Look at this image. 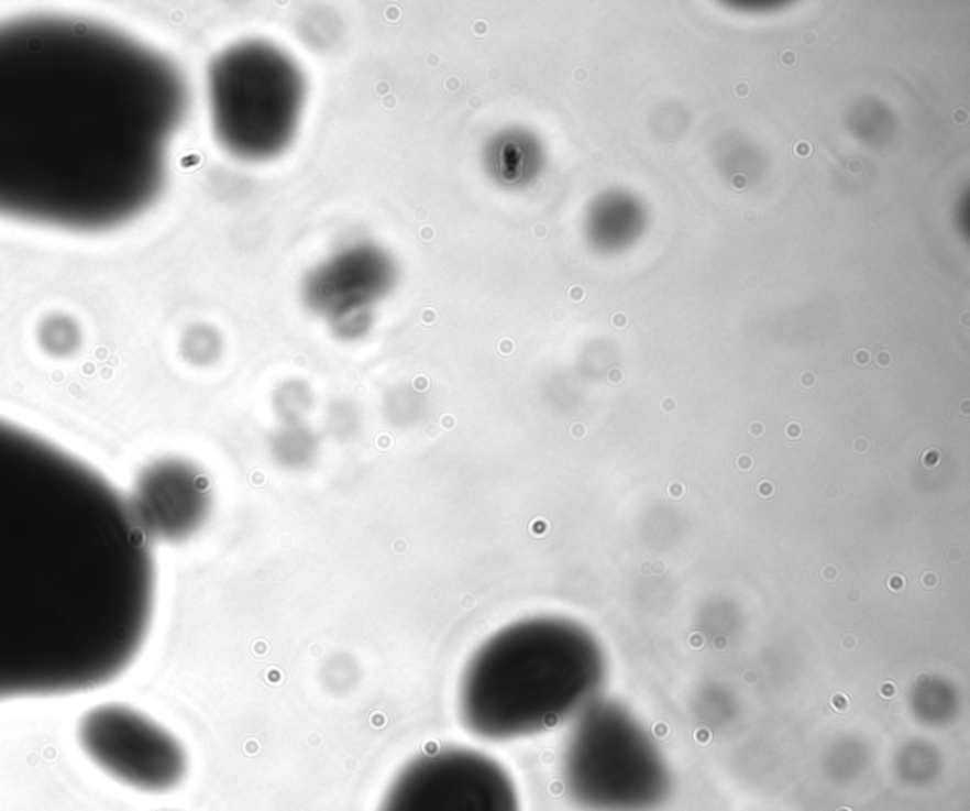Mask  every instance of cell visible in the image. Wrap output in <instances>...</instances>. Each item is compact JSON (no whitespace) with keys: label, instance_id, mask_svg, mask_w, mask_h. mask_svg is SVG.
<instances>
[{"label":"cell","instance_id":"52a82bcc","mask_svg":"<svg viewBox=\"0 0 970 811\" xmlns=\"http://www.w3.org/2000/svg\"><path fill=\"white\" fill-rule=\"evenodd\" d=\"M379 811H521L510 774L466 747L429 750L404 766Z\"/></svg>","mask_w":970,"mask_h":811},{"label":"cell","instance_id":"7a4b0ae2","mask_svg":"<svg viewBox=\"0 0 970 811\" xmlns=\"http://www.w3.org/2000/svg\"><path fill=\"white\" fill-rule=\"evenodd\" d=\"M156 567L128 495L0 419V702L122 677L151 634Z\"/></svg>","mask_w":970,"mask_h":811},{"label":"cell","instance_id":"9c48e42d","mask_svg":"<svg viewBox=\"0 0 970 811\" xmlns=\"http://www.w3.org/2000/svg\"><path fill=\"white\" fill-rule=\"evenodd\" d=\"M393 280L395 266L387 254L374 246H355L311 273L306 300L330 321L353 327L389 291Z\"/></svg>","mask_w":970,"mask_h":811},{"label":"cell","instance_id":"4fadbf2b","mask_svg":"<svg viewBox=\"0 0 970 811\" xmlns=\"http://www.w3.org/2000/svg\"><path fill=\"white\" fill-rule=\"evenodd\" d=\"M781 63H783V65H786V67H793L794 63H796V54H794V52H791V50H786V52H783V54H781Z\"/></svg>","mask_w":970,"mask_h":811},{"label":"cell","instance_id":"8fae6325","mask_svg":"<svg viewBox=\"0 0 970 811\" xmlns=\"http://www.w3.org/2000/svg\"><path fill=\"white\" fill-rule=\"evenodd\" d=\"M730 186H731V188H734V190H738V191L743 190V188H746V186H747L746 175H741V173H738V175H734V178H731Z\"/></svg>","mask_w":970,"mask_h":811},{"label":"cell","instance_id":"ac0fdd59","mask_svg":"<svg viewBox=\"0 0 970 811\" xmlns=\"http://www.w3.org/2000/svg\"><path fill=\"white\" fill-rule=\"evenodd\" d=\"M878 362H880V364H888V362H889L888 353H882V355L878 357Z\"/></svg>","mask_w":970,"mask_h":811},{"label":"cell","instance_id":"2e32d148","mask_svg":"<svg viewBox=\"0 0 970 811\" xmlns=\"http://www.w3.org/2000/svg\"><path fill=\"white\" fill-rule=\"evenodd\" d=\"M626 322H628V317L624 314L615 315V327L622 328L626 327Z\"/></svg>","mask_w":970,"mask_h":811},{"label":"cell","instance_id":"30bf717a","mask_svg":"<svg viewBox=\"0 0 970 811\" xmlns=\"http://www.w3.org/2000/svg\"><path fill=\"white\" fill-rule=\"evenodd\" d=\"M794 152H796V156L807 157L814 152V149H812V144L807 143V141H800V143H796V146H794Z\"/></svg>","mask_w":970,"mask_h":811},{"label":"cell","instance_id":"7c38bea8","mask_svg":"<svg viewBox=\"0 0 970 811\" xmlns=\"http://www.w3.org/2000/svg\"><path fill=\"white\" fill-rule=\"evenodd\" d=\"M951 118H954V122L956 123H965L969 120V112H967V109H963V107H959V109L954 110V117Z\"/></svg>","mask_w":970,"mask_h":811},{"label":"cell","instance_id":"e0dca14e","mask_svg":"<svg viewBox=\"0 0 970 811\" xmlns=\"http://www.w3.org/2000/svg\"><path fill=\"white\" fill-rule=\"evenodd\" d=\"M857 362H859V364H867V362H868L867 351H859V353H857Z\"/></svg>","mask_w":970,"mask_h":811},{"label":"cell","instance_id":"ffe728a7","mask_svg":"<svg viewBox=\"0 0 970 811\" xmlns=\"http://www.w3.org/2000/svg\"><path fill=\"white\" fill-rule=\"evenodd\" d=\"M573 294H574V296H576V298H574V300H581L582 288H576V291H574Z\"/></svg>","mask_w":970,"mask_h":811},{"label":"cell","instance_id":"5b68a950","mask_svg":"<svg viewBox=\"0 0 970 811\" xmlns=\"http://www.w3.org/2000/svg\"><path fill=\"white\" fill-rule=\"evenodd\" d=\"M212 128L235 156L266 160L290 144L306 101V80L287 54L266 42L235 44L207 78Z\"/></svg>","mask_w":970,"mask_h":811},{"label":"cell","instance_id":"9a60e30c","mask_svg":"<svg viewBox=\"0 0 970 811\" xmlns=\"http://www.w3.org/2000/svg\"><path fill=\"white\" fill-rule=\"evenodd\" d=\"M749 91H751L749 84L739 83L738 86H736V96L738 97H747L749 96Z\"/></svg>","mask_w":970,"mask_h":811},{"label":"cell","instance_id":"ba28073f","mask_svg":"<svg viewBox=\"0 0 970 811\" xmlns=\"http://www.w3.org/2000/svg\"><path fill=\"white\" fill-rule=\"evenodd\" d=\"M148 539L185 540L206 524L211 493L201 472L183 459H162L141 472L128 497Z\"/></svg>","mask_w":970,"mask_h":811},{"label":"cell","instance_id":"3957f363","mask_svg":"<svg viewBox=\"0 0 970 811\" xmlns=\"http://www.w3.org/2000/svg\"><path fill=\"white\" fill-rule=\"evenodd\" d=\"M603 676L602 648L584 627L552 616L514 622L466 664L461 721L487 742L534 736L589 708Z\"/></svg>","mask_w":970,"mask_h":811},{"label":"cell","instance_id":"44dd1931","mask_svg":"<svg viewBox=\"0 0 970 811\" xmlns=\"http://www.w3.org/2000/svg\"><path fill=\"white\" fill-rule=\"evenodd\" d=\"M663 408H665V409L673 408V403H671V401H665V403H663Z\"/></svg>","mask_w":970,"mask_h":811},{"label":"cell","instance_id":"5bb4252c","mask_svg":"<svg viewBox=\"0 0 970 811\" xmlns=\"http://www.w3.org/2000/svg\"><path fill=\"white\" fill-rule=\"evenodd\" d=\"M815 41H817V34L814 31H807V33L802 34V42L807 44V46H814Z\"/></svg>","mask_w":970,"mask_h":811},{"label":"cell","instance_id":"8992f818","mask_svg":"<svg viewBox=\"0 0 970 811\" xmlns=\"http://www.w3.org/2000/svg\"><path fill=\"white\" fill-rule=\"evenodd\" d=\"M76 739L97 770L133 791L172 792L188 774V753L180 739L125 703H101L86 711Z\"/></svg>","mask_w":970,"mask_h":811},{"label":"cell","instance_id":"d6986e66","mask_svg":"<svg viewBox=\"0 0 970 811\" xmlns=\"http://www.w3.org/2000/svg\"><path fill=\"white\" fill-rule=\"evenodd\" d=\"M613 380H615V382L620 380V370H613Z\"/></svg>","mask_w":970,"mask_h":811},{"label":"cell","instance_id":"6da1fadb","mask_svg":"<svg viewBox=\"0 0 970 811\" xmlns=\"http://www.w3.org/2000/svg\"><path fill=\"white\" fill-rule=\"evenodd\" d=\"M188 88L167 55L86 18L0 21V219L109 232L164 188Z\"/></svg>","mask_w":970,"mask_h":811},{"label":"cell","instance_id":"277c9868","mask_svg":"<svg viewBox=\"0 0 970 811\" xmlns=\"http://www.w3.org/2000/svg\"><path fill=\"white\" fill-rule=\"evenodd\" d=\"M563 783L586 811H654L671 771L649 732L615 703H592L574 719L561 760Z\"/></svg>","mask_w":970,"mask_h":811}]
</instances>
